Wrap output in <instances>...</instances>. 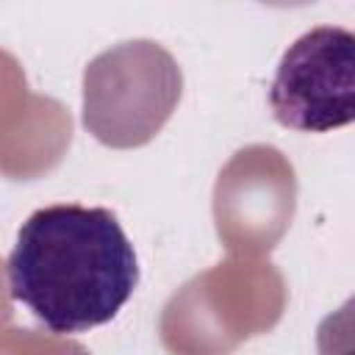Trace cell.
Instances as JSON below:
<instances>
[{
    "label": "cell",
    "instance_id": "1",
    "mask_svg": "<svg viewBox=\"0 0 355 355\" xmlns=\"http://www.w3.org/2000/svg\"><path fill=\"white\" fill-rule=\"evenodd\" d=\"M8 291L50 333L111 322L139 286L136 250L108 208L55 202L33 211L6 263Z\"/></svg>",
    "mask_w": 355,
    "mask_h": 355
},
{
    "label": "cell",
    "instance_id": "2",
    "mask_svg": "<svg viewBox=\"0 0 355 355\" xmlns=\"http://www.w3.org/2000/svg\"><path fill=\"white\" fill-rule=\"evenodd\" d=\"M175 58L153 42H125L83 72V125L111 147L153 139L180 97Z\"/></svg>",
    "mask_w": 355,
    "mask_h": 355
},
{
    "label": "cell",
    "instance_id": "3",
    "mask_svg": "<svg viewBox=\"0 0 355 355\" xmlns=\"http://www.w3.org/2000/svg\"><path fill=\"white\" fill-rule=\"evenodd\" d=\"M272 116L300 133H327L355 119V36L338 25L302 33L269 86Z\"/></svg>",
    "mask_w": 355,
    "mask_h": 355
}]
</instances>
